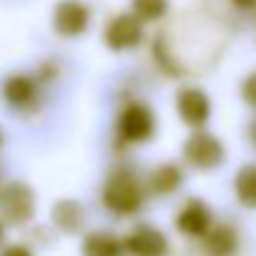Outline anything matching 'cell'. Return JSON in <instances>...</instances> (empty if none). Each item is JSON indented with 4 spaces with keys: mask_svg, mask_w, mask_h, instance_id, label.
<instances>
[{
    "mask_svg": "<svg viewBox=\"0 0 256 256\" xmlns=\"http://www.w3.org/2000/svg\"><path fill=\"white\" fill-rule=\"evenodd\" d=\"M50 224L66 236H76L86 226V206L78 198H58L50 206Z\"/></svg>",
    "mask_w": 256,
    "mask_h": 256,
    "instance_id": "cell-12",
    "label": "cell"
},
{
    "mask_svg": "<svg viewBox=\"0 0 256 256\" xmlns=\"http://www.w3.org/2000/svg\"><path fill=\"white\" fill-rule=\"evenodd\" d=\"M80 256H126L123 236H118L108 228L88 231L80 238Z\"/></svg>",
    "mask_w": 256,
    "mask_h": 256,
    "instance_id": "cell-13",
    "label": "cell"
},
{
    "mask_svg": "<svg viewBox=\"0 0 256 256\" xmlns=\"http://www.w3.org/2000/svg\"><path fill=\"white\" fill-rule=\"evenodd\" d=\"M184 161L196 171H216L226 161V146L208 131H194L181 146Z\"/></svg>",
    "mask_w": 256,
    "mask_h": 256,
    "instance_id": "cell-4",
    "label": "cell"
},
{
    "mask_svg": "<svg viewBox=\"0 0 256 256\" xmlns=\"http://www.w3.org/2000/svg\"><path fill=\"white\" fill-rule=\"evenodd\" d=\"M131 13L141 20V23H154L161 20L168 10V0H131Z\"/></svg>",
    "mask_w": 256,
    "mask_h": 256,
    "instance_id": "cell-16",
    "label": "cell"
},
{
    "mask_svg": "<svg viewBox=\"0 0 256 256\" xmlns=\"http://www.w3.org/2000/svg\"><path fill=\"white\" fill-rule=\"evenodd\" d=\"M144 186H146V194L158 196V198H168L184 186V168L174 161H164L148 171Z\"/></svg>",
    "mask_w": 256,
    "mask_h": 256,
    "instance_id": "cell-11",
    "label": "cell"
},
{
    "mask_svg": "<svg viewBox=\"0 0 256 256\" xmlns=\"http://www.w3.org/2000/svg\"><path fill=\"white\" fill-rule=\"evenodd\" d=\"M90 26V10L83 0H60L53 10V30L63 38H78Z\"/></svg>",
    "mask_w": 256,
    "mask_h": 256,
    "instance_id": "cell-10",
    "label": "cell"
},
{
    "mask_svg": "<svg viewBox=\"0 0 256 256\" xmlns=\"http://www.w3.org/2000/svg\"><path fill=\"white\" fill-rule=\"evenodd\" d=\"M123 248H126V256H168L171 241L164 228H158L156 224L141 221L131 226V231L123 236Z\"/></svg>",
    "mask_w": 256,
    "mask_h": 256,
    "instance_id": "cell-6",
    "label": "cell"
},
{
    "mask_svg": "<svg viewBox=\"0 0 256 256\" xmlns=\"http://www.w3.org/2000/svg\"><path fill=\"white\" fill-rule=\"evenodd\" d=\"M201 241L208 256H234L238 248V234L231 224H214Z\"/></svg>",
    "mask_w": 256,
    "mask_h": 256,
    "instance_id": "cell-14",
    "label": "cell"
},
{
    "mask_svg": "<svg viewBox=\"0 0 256 256\" xmlns=\"http://www.w3.org/2000/svg\"><path fill=\"white\" fill-rule=\"evenodd\" d=\"M0 146H3V131H0Z\"/></svg>",
    "mask_w": 256,
    "mask_h": 256,
    "instance_id": "cell-21",
    "label": "cell"
},
{
    "mask_svg": "<svg viewBox=\"0 0 256 256\" xmlns=\"http://www.w3.org/2000/svg\"><path fill=\"white\" fill-rule=\"evenodd\" d=\"M241 98H244L246 106L256 108V70L244 78V83H241Z\"/></svg>",
    "mask_w": 256,
    "mask_h": 256,
    "instance_id": "cell-17",
    "label": "cell"
},
{
    "mask_svg": "<svg viewBox=\"0 0 256 256\" xmlns=\"http://www.w3.org/2000/svg\"><path fill=\"white\" fill-rule=\"evenodd\" d=\"M156 113L144 100H126L116 113V138L123 146H146L156 136Z\"/></svg>",
    "mask_w": 256,
    "mask_h": 256,
    "instance_id": "cell-2",
    "label": "cell"
},
{
    "mask_svg": "<svg viewBox=\"0 0 256 256\" xmlns=\"http://www.w3.org/2000/svg\"><path fill=\"white\" fill-rule=\"evenodd\" d=\"M146 186L141 181V176L128 168L120 166L116 171L108 174V178L103 181L100 188V204L108 214L118 216V218H134L144 211L146 206Z\"/></svg>",
    "mask_w": 256,
    "mask_h": 256,
    "instance_id": "cell-1",
    "label": "cell"
},
{
    "mask_svg": "<svg viewBox=\"0 0 256 256\" xmlns=\"http://www.w3.org/2000/svg\"><path fill=\"white\" fill-rule=\"evenodd\" d=\"M234 196L244 208L256 211V164H244L234 176Z\"/></svg>",
    "mask_w": 256,
    "mask_h": 256,
    "instance_id": "cell-15",
    "label": "cell"
},
{
    "mask_svg": "<svg viewBox=\"0 0 256 256\" xmlns=\"http://www.w3.org/2000/svg\"><path fill=\"white\" fill-rule=\"evenodd\" d=\"M38 214V194L28 181L13 178L0 184V221L6 226H30Z\"/></svg>",
    "mask_w": 256,
    "mask_h": 256,
    "instance_id": "cell-3",
    "label": "cell"
},
{
    "mask_svg": "<svg viewBox=\"0 0 256 256\" xmlns=\"http://www.w3.org/2000/svg\"><path fill=\"white\" fill-rule=\"evenodd\" d=\"M103 40L116 53L134 50L144 40V23L134 13H118L108 20V26L103 30Z\"/></svg>",
    "mask_w": 256,
    "mask_h": 256,
    "instance_id": "cell-9",
    "label": "cell"
},
{
    "mask_svg": "<svg viewBox=\"0 0 256 256\" xmlns=\"http://www.w3.org/2000/svg\"><path fill=\"white\" fill-rule=\"evenodd\" d=\"M214 106L211 98L204 88L198 86H184L176 93V116L181 118L184 126L194 128V131H204L206 123L211 120Z\"/></svg>",
    "mask_w": 256,
    "mask_h": 256,
    "instance_id": "cell-7",
    "label": "cell"
},
{
    "mask_svg": "<svg viewBox=\"0 0 256 256\" xmlns=\"http://www.w3.org/2000/svg\"><path fill=\"white\" fill-rule=\"evenodd\" d=\"M0 256H36V251L28 244L16 241V244H3L0 246Z\"/></svg>",
    "mask_w": 256,
    "mask_h": 256,
    "instance_id": "cell-18",
    "label": "cell"
},
{
    "mask_svg": "<svg viewBox=\"0 0 256 256\" xmlns=\"http://www.w3.org/2000/svg\"><path fill=\"white\" fill-rule=\"evenodd\" d=\"M0 96L13 113H33L40 106V80L30 73H10L0 86Z\"/></svg>",
    "mask_w": 256,
    "mask_h": 256,
    "instance_id": "cell-5",
    "label": "cell"
},
{
    "mask_svg": "<svg viewBox=\"0 0 256 256\" xmlns=\"http://www.w3.org/2000/svg\"><path fill=\"white\" fill-rule=\"evenodd\" d=\"M251 138H254V141H256V123H254V126H251Z\"/></svg>",
    "mask_w": 256,
    "mask_h": 256,
    "instance_id": "cell-20",
    "label": "cell"
},
{
    "mask_svg": "<svg viewBox=\"0 0 256 256\" xmlns=\"http://www.w3.org/2000/svg\"><path fill=\"white\" fill-rule=\"evenodd\" d=\"M174 226L186 238H204L214 226V211L204 198H186L174 216Z\"/></svg>",
    "mask_w": 256,
    "mask_h": 256,
    "instance_id": "cell-8",
    "label": "cell"
},
{
    "mask_svg": "<svg viewBox=\"0 0 256 256\" xmlns=\"http://www.w3.org/2000/svg\"><path fill=\"white\" fill-rule=\"evenodd\" d=\"M3 244H6V224L0 221V246H3Z\"/></svg>",
    "mask_w": 256,
    "mask_h": 256,
    "instance_id": "cell-19",
    "label": "cell"
}]
</instances>
